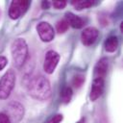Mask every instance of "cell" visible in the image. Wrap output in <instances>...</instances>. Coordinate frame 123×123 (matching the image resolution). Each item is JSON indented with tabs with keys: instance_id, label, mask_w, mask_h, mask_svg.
<instances>
[{
	"instance_id": "obj_20",
	"label": "cell",
	"mask_w": 123,
	"mask_h": 123,
	"mask_svg": "<svg viewBox=\"0 0 123 123\" xmlns=\"http://www.w3.org/2000/svg\"><path fill=\"white\" fill-rule=\"evenodd\" d=\"M8 63V60L4 56H0V70H2Z\"/></svg>"
},
{
	"instance_id": "obj_13",
	"label": "cell",
	"mask_w": 123,
	"mask_h": 123,
	"mask_svg": "<svg viewBox=\"0 0 123 123\" xmlns=\"http://www.w3.org/2000/svg\"><path fill=\"white\" fill-rule=\"evenodd\" d=\"M96 2L93 1V0H76V1H71V4L72 6L78 10V11H81L83 9H86V8H89V7H92Z\"/></svg>"
},
{
	"instance_id": "obj_10",
	"label": "cell",
	"mask_w": 123,
	"mask_h": 123,
	"mask_svg": "<svg viewBox=\"0 0 123 123\" xmlns=\"http://www.w3.org/2000/svg\"><path fill=\"white\" fill-rule=\"evenodd\" d=\"M108 65H109V61L107 58H102L98 61V62L94 67V73L96 78H104L108 70Z\"/></svg>"
},
{
	"instance_id": "obj_21",
	"label": "cell",
	"mask_w": 123,
	"mask_h": 123,
	"mask_svg": "<svg viewBox=\"0 0 123 123\" xmlns=\"http://www.w3.org/2000/svg\"><path fill=\"white\" fill-rule=\"evenodd\" d=\"M50 2L49 1H42L41 2V7H42V9H45V10H47V9H49L50 8Z\"/></svg>"
},
{
	"instance_id": "obj_3",
	"label": "cell",
	"mask_w": 123,
	"mask_h": 123,
	"mask_svg": "<svg viewBox=\"0 0 123 123\" xmlns=\"http://www.w3.org/2000/svg\"><path fill=\"white\" fill-rule=\"evenodd\" d=\"M15 85V72L13 69H9L0 80V99H7L12 93Z\"/></svg>"
},
{
	"instance_id": "obj_7",
	"label": "cell",
	"mask_w": 123,
	"mask_h": 123,
	"mask_svg": "<svg viewBox=\"0 0 123 123\" xmlns=\"http://www.w3.org/2000/svg\"><path fill=\"white\" fill-rule=\"evenodd\" d=\"M37 31L40 39L45 42L51 41L55 37L54 29L48 22H44V21L39 22L37 26Z\"/></svg>"
},
{
	"instance_id": "obj_16",
	"label": "cell",
	"mask_w": 123,
	"mask_h": 123,
	"mask_svg": "<svg viewBox=\"0 0 123 123\" xmlns=\"http://www.w3.org/2000/svg\"><path fill=\"white\" fill-rule=\"evenodd\" d=\"M85 82V76L82 75V74H78V75H75L72 79V85L76 87V88H79Z\"/></svg>"
},
{
	"instance_id": "obj_17",
	"label": "cell",
	"mask_w": 123,
	"mask_h": 123,
	"mask_svg": "<svg viewBox=\"0 0 123 123\" xmlns=\"http://www.w3.org/2000/svg\"><path fill=\"white\" fill-rule=\"evenodd\" d=\"M52 5H53L54 8L62 10V9L65 8V6H66V1H64V0H55V1H53Z\"/></svg>"
},
{
	"instance_id": "obj_6",
	"label": "cell",
	"mask_w": 123,
	"mask_h": 123,
	"mask_svg": "<svg viewBox=\"0 0 123 123\" xmlns=\"http://www.w3.org/2000/svg\"><path fill=\"white\" fill-rule=\"evenodd\" d=\"M60 61V55L54 51V50H49L47 51L43 62V69L47 74H52L55 70V68L58 65V62Z\"/></svg>"
},
{
	"instance_id": "obj_12",
	"label": "cell",
	"mask_w": 123,
	"mask_h": 123,
	"mask_svg": "<svg viewBox=\"0 0 123 123\" xmlns=\"http://www.w3.org/2000/svg\"><path fill=\"white\" fill-rule=\"evenodd\" d=\"M118 47V38L115 36L109 37L105 41V49L107 52L112 53L114 52Z\"/></svg>"
},
{
	"instance_id": "obj_2",
	"label": "cell",
	"mask_w": 123,
	"mask_h": 123,
	"mask_svg": "<svg viewBox=\"0 0 123 123\" xmlns=\"http://www.w3.org/2000/svg\"><path fill=\"white\" fill-rule=\"evenodd\" d=\"M11 52L13 64L19 68L21 67L28 58V45L23 38H16L12 43Z\"/></svg>"
},
{
	"instance_id": "obj_18",
	"label": "cell",
	"mask_w": 123,
	"mask_h": 123,
	"mask_svg": "<svg viewBox=\"0 0 123 123\" xmlns=\"http://www.w3.org/2000/svg\"><path fill=\"white\" fill-rule=\"evenodd\" d=\"M62 114H56L50 118V120L47 123H60L62 120Z\"/></svg>"
},
{
	"instance_id": "obj_23",
	"label": "cell",
	"mask_w": 123,
	"mask_h": 123,
	"mask_svg": "<svg viewBox=\"0 0 123 123\" xmlns=\"http://www.w3.org/2000/svg\"><path fill=\"white\" fill-rule=\"evenodd\" d=\"M120 30H121V32H123V23H121V25H120Z\"/></svg>"
},
{
	"instance_id": "obj_9",
	"label": "cell",
	"mask_w": 123,
	"mask_h": 123,
	"mask_svg": "<svg viewBox=\"0 0 123 123\" xmlns=\"http://www.w3.org/2000/svg\"><path fill=\"white\" fill-rule=\"evenodd\" d=\"M104 86H105L104 78H95L94 79V81L92 83L90 94H89V98L91 101L97 100L102 95V93L104 91Z\"/></svg>"
},
{
	"instance_id": "obj_8",
	"label": "cell",
	"mask_w": 123,
	"mask_h": 123,
	"mask_svg": "<svg viewBox=\"0 0 123 123\" xmlns=\"http://www.w3.org/2000/svg\"><path fill=\"white\" fill-rule=\"evenodd\" d=\"M98 35H99V32H98V30L96 28H94V27H87V28L84 29V31L82 32V35H81L82 42L85 45H86V46L91 45L97 39Z\"/></svg>"
},
{
	"instance_id": "obj_15",
	"label": "cell",
	"mask_w": 123,
	"mask_h": 123,
	"mask_svg": "<svg viewBox=\"0 0 123 123\" xmlns=\"http://www.w3.org/2000/svg\"><path fill=\"white\" fill-rule=\"evenodd\" d=\"M68 26H69V25H68L67 21H66L65 19H62V20L58 21L57 24H56L57 32H58L59 34H63V33H65V32L67 31Z\"/></svg>"
},
{
	"instance_id": "obj_19",
	"label": "cell",
	"mask_w": 123,
	"mask_h": 123,
	"mask_svg": "<svg viewBox=\"0 0 123 123\" xmlns=\"http://www.w3.org/2000/svg\"><path fill=\"white\" fill-rule=\"evenodd\" d=\"M0 123H12L9 116L5 112H0Z\"/></svg>"
},
{
	"instance_id": "obj_14",
	"label": "cell",
	"mask_w": 123,
	"mask_h": 123,
	"mask_svg": "<svg viewBox=\"0 0 123 123\" xmlns=\"http://www.w3.org/2000/svg\"><path fill=\"white\" fill-rule=\"evenodd\" d=\"M72 94H73V91H72V88L70 86H64L62 87V91H61V98H62V101L64 103V104H67L71 98H72Z\"/></svg>"
},
{
	"instance_id": "obj_4",
	"label": "cell",
	"mask_w": 123,
	"mask_h": 123,
	"mask_svg": "<svg viewBox=\"0 0 123 123\" xmlns=\"http://www.w3.org/2000/svg\"><path fill=\"white\" fill-rule=\"evenodd\" d=\"M11 122L17 123L19 122L24 115V107L22 104H20L17 101H12L7 106V113H6Z\"/></svg>"
},
{
	"instance_id": "obj_1",
	"label": "cell",
	"mask_w": 123,
	"mask_h": 123,
	"mask_svg": "<svg viewBox=\"0 0 123 123\" xmlns=\"http://www.w3.org/2000/svg\"><path fill=\"white\" fill-rule=\"evenodd\" d=\"M27 89L33 98L40 101L49 99L52 94L50 82L42 75H35L31 77L27 84Z\"/></svg>"
},
{
	"instance_id": "obj_5",
	"label": "cell",
	"mask_w": 123,
	"mask_h": 123,
	"mask_svg": "<svg viewBox=\"0 0 123 123\" xmlns=\"http://www.w3.org/2000/svg\"><path fill=\"white\" fill-rule=\"evenodd\" d=\"M30 6V1L28 0H13L12 1L9 9V16L12 19H17L21 16Z\"/></svg>"
},
{
	"instance_id": "obj_22",
	"label": "cell",
	"mask_w": 123,
	"mask_h": 123,
	"mask_svg": "<svg viewBox=\"0 0 123 123\" xmlns=\"http://www.w3.org/2000/svg\"><path fill=\"white\" fill-rule=\"evenodd\" d=\"M85 122H86V118H85V117H82V118H81L78 122H76V123H85Z\"/></svg>"
},
{
	"instance_id": "obj_11",
	"label": "cell",
	"mask_w": 123,
	"mask_h": 123,
	"mask_svg": "<svg viewBox=\"0 0 123 123\" xmlns=\"http://www.w3.org/2000/svg\"><path fill=\"white\" fill-rule=\"evenodd\" d=\"M65 20L67 21L68 25L75 29H80L85 25V19L72 12H67L65 14Z\"/></svg>"
}]
</instances>
